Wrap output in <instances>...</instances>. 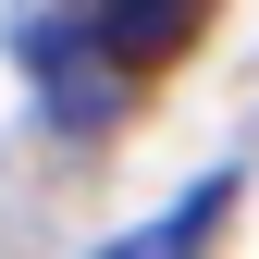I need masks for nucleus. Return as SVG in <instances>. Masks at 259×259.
I'll return each instance as SVG.
<instances>
[{
    "label": "nucleus",
    "mask_w": 259,
    "mask_h": 259,
    "mask_svg": "<svg viewBox=\"0 0 259 259\" xmlns=\"http://www.w3.org/2000/svg\"><path fill=\"white\" fill-rule=\"evenodd\" d=\"M210 210H222V185H198L173 222H148V235H123V247H99V259H198V247H210Z\"/></svg>",
    "instance_id": "f257e3e1"
}]
</instances>
